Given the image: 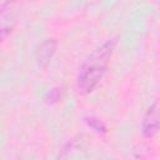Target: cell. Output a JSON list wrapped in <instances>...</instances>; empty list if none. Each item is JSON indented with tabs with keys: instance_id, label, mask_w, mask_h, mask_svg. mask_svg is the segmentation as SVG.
Here are the masks:
<instances>
[{
	"instance_id": "obj_1",
	"label": "cell",
	"mask_w": 160,
	"mask_h": 160,
	"mask_svg": "<svg viewBox=\"0 0 160 160\" xmlns=\"http://www.w3.org/2000/svg\"><path fill=\"white\" fill-rule=\"evenodd\" d=\"M116 45L118 36H111L85 58L76 74V89L80 94H90L99 85L108 70Z\"/></svg>"
},
{
	"instance_id": "obj_2",
	"label": "cell",
	"mask_w": 160,
	"mask_h": 160,
	"mask_svg": "<svg viewBox=\"0 0 160 160\" xmlns=\"http://www.w3.org/2000/svg\"><path fill=\"white\" fill-rule=\"evenodd\" d=\"M21 0H5L0 5V42L11 35L21 15Z\"/></svg>"
},
{
	"instance_id": "obj_3",
	"label": "cell",
	"mask_w": 160,
	"mask_h": 160,
	"mask_svg": "<svg viewBox=\"0 0 160 160\" xmlns=\"http://www.w3.org/2000/svg\"><path fill=\"white\" fill-rule=\"evenodd\" d=\"M159 130V102L154 101L145 111L141 120V132L145 138H152Z\"/></svg>"
},
{
	"instance_id": "obj_4",
	"label": "cell",
	"mask_w": 160,
	"mask_h": 160,
	"mask_svg": "<svg viewBox=\"0 0 160 160\" xmlns=\"http://www.w3.org/2000/svg\"><path fill=\"white\" fill-rule=\"evenodd\" d=\"M56 49H58L56 39L49 38V39H45L44 41H41L35 51V60H36L38 66L45 69L51 62L54 55L56 54Z\"/></svg>"
},
{
	"instance_id": "obj_5",
	"label": "cell",
	"mask_w": 160,
	"mask_h": 160,
	"mask_svg": "<svg viewBox=\"0 0 160 160\" xmlns=\"http://www.w3.org/2000/svg\"><path fill=\"white\" fill-rule=\"evenodd\" d=\"M84 122L86 124V126L88 128H90L92 131H95L96 134H106V131H108V128H106V125H105V122L101 120V119H99V118H96V116H85L84 118Z\"/></svg>"
},
{
	"instance_id": "obj_6",
	"label": "cell",
	"mask_w": 160,
	"mask_h": 160,
	"mask_svg": "<svg viewBox=\"0 0 160 160\" xmlns=\"http://www.w3.org/2000/svg\"><path fill=\"white\" fill-rule=\"evenodd\" d=\"M64 96V88L62 86H54L51 88L44 96V102L48 105H55L61 101Z\"/></svg>"
},
{
	"instance_id": "obj_7",
	"label": "cell",
	"mask_w": 160,
	"mask_h": 160,
	"mask_svg": "<svg viewBox=\"0 0 160 160\" xmlns=\"http://www.w3.org/2000/svg\"><path fill=\"white\" fill-rule=\"evenodd\" d=\"M29 1H34V0H29Z\"/></svg>"
}]
</instances>
